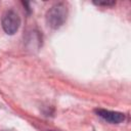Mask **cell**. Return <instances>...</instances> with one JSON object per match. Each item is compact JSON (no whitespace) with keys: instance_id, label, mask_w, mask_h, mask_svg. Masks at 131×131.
<instances>
[{"instance_id":"cell-3","label":"cell","mask_w":131,"mask_h":131,"mask_svg":"<svg viewBox=\"0 0 131 131\" xmlns=\"http://www.w3.org/2000/svg\"><path fill=\"white\" fill-rule=\"evenodd\" d=\"M98 117L111 124H120L125 121V115L120 112H114L103 108H96L94 111Z\"/></svg>"},{"instance_id":"cell-2","label":"cell","mask_w":131,"mask_h":131,"mask_svg":"<svg viewBox=\"0 0 131 131\" xmlns=\"http://www.w3.org/2000/svg\"><path fill=\"white\" fill-rule=\"evenodd\" d=\"M20 26V18L18 16V14L10 9L7 10L2 17V28L4 30V32L8 35H13L17 32V30L19 29Z\"/></svg>"},{"instance_id":"cell-4","label":"cell","mask_w":131,"mask_h":131,"mask_svg":"<svg viewBox=\"0 0 131 131\" xmlns=\"http://www.w3.org/2000/svg\"><path fill=\"white\" fill-rule=\"evenodd\" d=\"M94 3L99 6H112V5L116 4L115 1H95Z\"/></svg>"},{"instance_id":"cell-1","label":"cell","mask_w":131,"mask_h":131,"mask_svg":"<svg viewBox=\"0 0 131 131\" xmlns=\"http://www.w3.org/2000/svg\"><path fill=\"white\" fill-rule=\"evenodd\" d=\"M67 6L63 3L54 4L46 13V23L51 29H58L67 19Z\"/></svg>"}]
</instances>
